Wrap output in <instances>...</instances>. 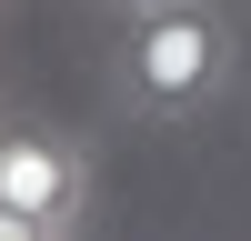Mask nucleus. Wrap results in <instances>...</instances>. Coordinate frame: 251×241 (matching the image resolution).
<instances>
[{"label":"nucleus","instance_id":"obj_3","mask_svg":"<svg viewBox=\"0 0 251 241\" xmlns=\"http://www.w3.org/2000/svg\"><path fill=\"white\" fill-rule=\"evenodd\" d=\"M111 10V30H131V20H151V10H171V0H100Z\"/></svg>","mask_w":251,"mask_h":241},{"label":"nucleus","instance_id":"obj_1","mask_svg":"<svg viewBox=\"0 0 251 241\" xmlns=\"http://www.w3.org/2000/svg\"><path fill=\"white\" fill-rule=\"evenodd\" d=\"M241 30L221 0H171V10L111 30V91L131 120H201L221 91H231Z\"/></svg>","mask_w":251,"mask_h":241},{"label":"nucleus","instance_id":"obj_4","mask_svg":"<svg viewBox=\"0 0 251 241\" xmlns=\"http://www.w3.org/2000/svg\"><path fill=\"white\" fill-rule=\"evenodd\" d=\"M0 241H71V231H40V221H20V211H0Z\"/></svg>","mask_w":251,"mask_h":241},{"label":"nucleus","instance_id":"obj_5","mask_svg":"<svg viewBox=\"0 0 251 241\" xmlns=\"http://www.w3.org/2000/svg\"><path fill=\"white\" fill-rule=\"evenodd\" d=\"M0 120H10V111H0Z\"/></svg>","mask_w":251,"mask_h":241},{"label":"nucleus","instance_id":"obj_2","mask_svg":"<svg viewBox=\"0 0 251 241\" xmlns=\"http://www.w3.org/2000/svg\"><path fill=\"white\" fill-rule=\"evenodd\" d=\"M0 211L40 221V231H80V211H91V151L71 131H40V120H0Z\"/></svg>","mask_w":251,"mask_h":241}]
</instances>
